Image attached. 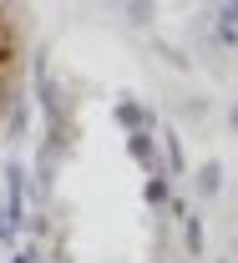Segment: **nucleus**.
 I'll return each mask as SVG.
<instances>
[{
	"mask_svg": "<svg viewBox=\"0 0 238 263\" xmlns=\"http://www.w3.org/2000/svg\"><path fill=\"white\" fill-rule=\"evenodd\" d=\"M182 243H188L193 258H203V223H198L193 213H182Z\"/></svg>",
	"mask_w": 238,
	"mask_h": 263,
	"instance_id": "nucleus-5",
	"label": "nucleus"
},
{
	"mask_svg": "<svg viewBox=\"0 0 238 263\" xmlns=\"http://www.w3.org/2000/svg\"><path fill=\"white\" fill-rule=\"evenodd\" d=\"M147 202H152V208H157V202H172V182H168V172L147 177Z\"/></svg>",
	"mask_w": 238,
	"mask_h": 263,
	"instance_id": "nucleus-6",
	"label": "nucleus"
},
{
	"mask_svg": "<svg viewBox=\"0 0 238 263\" xmlns=\"http://www.w3.org/2000/svg\"><path fill=\"white\" fill-rule=\"evenodd\" d=\"M152 10H157L152 0H127V21L132 26H152Z\"/></svg>",
	"mask_w": 238,
	"mask_h": 263,
	"instance_id": "nucleus-7",
	"label": "nucleus"
},
{
	"mask_svg": "<svg viewBox=\"0 0 238 263\" xmlns=\"http://www.w3.org/2000/svg\"><path fill=\"white\" fill-rule=\"evenodd\" d=\"M218 187H223V162H203V167H198V193L218 197Z\"/></svg>",
	"mask_w": 238,
	"mask_h": 263,
	"instance_id": "nucleus-4",
	"label": "nucleus"
},
{
	"mask_svg": "<svg viewBox=\"0 0 238 263\" xmlns=\"http://www.w3.org/2000/svg\"><path fill=\"white\" fill-rule=\"evenodd\" d=\"M228 127H233V132H238V106H233V111H228Z\"/></svg>",
	"mask_w": 238,
	"mask_h": 263,
	"instance_id": "nucleus-9",
	"label": "nucleus"
},
{
	"mask_svg": "<svg viewBox=\"0 0 238 263\" xmlns=\"http://www.w3.org/2000/svg\"><path fill=\"white\" fill-rule=\"evenodd\" d=\"M117 122H127V132H142V127H152V111H147V106H137L132 97H122V106H117Z\"/></svg>",
	"mask_w": 238,
	"mask_h": 263,
	"instance_id": "nucleus-2",
	"label": "nucleus"
},
{
	"mask_svg": "<svg viewBox=\"0 0 238 263\" xmlns=\"http://www.w3.org/2000/svg\"><path fill=\"white\" fill-rule=\"evenodd\" d=\"M162 147H168V172H182V142H177V137H172V132H162Z\"/></svg>",
	"mask_w": 238,
	"mask_h": 263,
	"instance_id": "nucleus-8",
	"label": "nucleus"
},
{
	"mask_svg": "<svg viewBox=\"0 0 238 263\" xmlns=\"http://www.w3.org/2000/svg\"><path fill=\"white\" fill-rule=\"evenodd\" d=\"M127 152H132V162H142V167H157V147H152V127H142V132H127Z\"/></svg>",
	"mask_w": 238,
	"mask_h": 263,
	"instance_id": "nucleus-1",
	"label": "nucleus"
},
{
	"mask_svg": "<svg viewBox=\"0 0 238 263\" xmlns=\"http://www.w3.org/2000/svg\"><path fill=\"white\" fill-rule=\"evenodd\" d=\"M218 41L238 46V0H223V15H218Z\"/></svg>",
	"mask_w": 238,
	"mask_h": 263,
	"instance_id": "nucleus-3",
	"label": "nucleus"
}]
</instances>
